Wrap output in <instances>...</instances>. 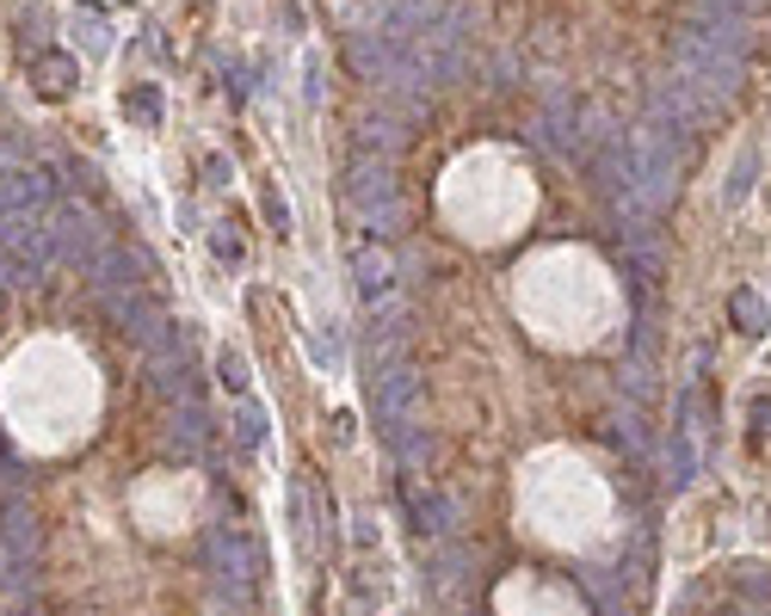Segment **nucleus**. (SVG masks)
<instances>
[{"label":"nucleus","instance_id":"f257e3e1","mask_svg":"<svg viewBox=\"0 0 771 616\" xmlns=\"http://www.w3.org/2000/svg\"><path fill=\"white\" fill-rule=\"evenodd\" d=\"M210 568L229 573L235 585H247V549H241L235 530H217V537H210Z\"/></svg>","mask_w":771,"mask_h":616},{"label":"nucleus","instance_id":"f03ea898","mask_svg":"<svg viewBox=\"0 0 771 616\" xmlns=\"http://www.w3.org/2000/svg\"><path fill=\"white\" fill-rule=\"evenodd\" d=\"M241 444H260V414H241Z\"/></svg>","mask_w":771,"mask_h":616}]
</instances>
